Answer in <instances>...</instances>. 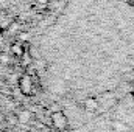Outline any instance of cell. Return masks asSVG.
<instances>
[{
    "mask_svg": "<svg viewBox=\"0 0 134 132\" xmlns=\"http://www.w3.org/2000/svg\"><path fill=\"white\" fill-rule=\"evenodd\" d=\"M16 115H17V121H19L20 124H27V123H30L31 118H33V113L28 112V110H20V112L16 113Z\"/></svg>",
    "mask_w": 134,
    "mask_h": 132,
    "instance_id": "277c9868",
    "label": "cell"
},
{
    "mask_svg": "<svg viewBox=\"0 0 134 132\" xmlns=\"http://www.w3.org/2000/svg\"><path fill=\"white\" fill-rule=\"evenodd\" d=\"M84 109L89 112H95L98 110V101H95L94 98H87L84 101Z\"/></svg>",
    "mask_w": 134,
    "mask_h": 132,
    "instance_id": "5b68a950",
    "label": "cell"
},
{
    "mask_svg": "<svg viewBox=\"0 0 134 132\" xmlns=\"http://www.w3.org/2000/svg\"><path fill=\"white\" fill-rule=\"evenodd\" d=\"M9 62H11L9 55H8V53H5V51H2V53H0V64H2V65H8Z\"/></svg>",
    "mask_w": 134,
    "mask_h": 132,
    "instance_id": "8992f818",
    "label": "cell"
},
{
    "mask_svg": "<svg viewBox=\"0 0 134 132\" xmlns=\"http://www.w3.org/2000/svg\"><path fill=\"white\" fill-rule=\"evenodd\" d=\"M50 123L56 131H66L69 128V120H67L66 113L61 110H55L50 113Z\"/></svg>",
    "mask_w": 134,
    "mask_h": 132,
    "instance_id": "7a4b0ae2",
    "label": "cell"
},
{
    "mask_svg": "<svg viewBox=\"0 0 134 132\" xmlns=\"http://www.w3.org/2000/svg\"><path fill=\"white\" fill-rule=\"evenodd\" d=\"M25 51H28V47H27V44H24L22 40L14 42V44L11 45V55L16 56V58H22Z\"/></svg>",
    "mask_w": 134,
    "mask_h": 132,
    "instance_id": "3957f363",
    "label": "cell"
},
{
    "mask_svg": "<svg viewBox=\"0 0 134 132\" xmlns=\"http://www.w3.org/2000/svg\"><path fill=\"white\" fill-rule=\"evenodd\" d=\"M19 90L24 97H33L39 87V79L37 75H31V73H24L19 81H17Z\"/></svg>",
    "mask_w": 134,
    "mask_h": 132,
    "instance_id": "6da1fadb",
    "label": "cell"
},
{
    "mask_svg": "<svg viewBox=\"0 0 134 132\" xmlns=\"http://www.w3.org/2000/svg\"><path fill=\"white\" fill-rule=\"evenodd\" d=\"M36 2H37L39 5H48V3H50V0H36Z\"/></svg>",
    "mask_w": 134,
    "mask_h": 132,
    "instance_id": "52a82bcc",
    "label": "cell"
}]
</instances>
